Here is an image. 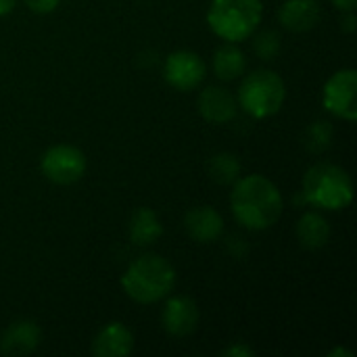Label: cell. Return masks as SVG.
<instances>
[{"label":"cell","mask_w":357,"mask_h":357,"mask_svg":"<svg viewBox=\"0 0 357 357\" xmlns=\"http://www.w3.org/2000/svg\"><path fill=\"white\" fill-rule=\"evenodd\" d=\"M161 322L167 335L178 337V339L188 337L199 326V307L190 297H184V295L172 297L163 307Z\"/></svg>","instance_id":"obj_9"},{"label":"cell","mask_w":357,"mask_h":357,"mask_svg":"<svg viewBox=\"0 0 357 357\" xmlns=\"http://www.w3.org/2000/svg\"><path fill=\"white\" fill-rule=\"evenodd\" d=\"M232 213L236 222L247 230H268L282 215V195L278 186L259 174L236 180L230 197Z\"/></svg>","instance_id":"obj_1"},{"label":"cell","mask_w":357,"mask_h":357,"mask_svg":"<svg viewBox=\"0 0 357 357\" xmlns=\"http://www.w3.org/2000/svg\"><path fill=\"white\" fill-rule=\"evenodd\" d=\"M347 15H345V19L341 21V29L343 31H347V33H354L356 31V15H354V10H345Z\"/></svg>","instance_id":"obj_23"},{"label":"cell","mask_w":357,"mask_h":357,"mask_svg":"<svg viewBox=\"0 0 357 357\" xmlns=\"http://www.w3.org/2000/svg\"><path fill=\"white\" fill-rule=\"evenodd\" d=\"M238 100L220 86H209L199 94V113L211 123H228L236 117Z\"/></svg>","instance_id":"obj_11"},{"label":"cell","mask_w":357,"mask_h":357,"mask_svg":"<svg viewBox=\"0 0 357 357\" xmlns=\"http://www.w3.org/2000/svg\"><path fill=\"white\" fill-rule=\"evenodd\" d=\"M333 4L341 10H356L357 0H333Z\"/></svg>","instance_id":"obj_24"},{"label":"cell","mask_w":357,"mask_h":357,"mask_svg":"<svg viewBox=\"0 0 357 357\" xmlns=\"http://www.w3.org/2000/svg\"><path fill=\"white\" fill-rule=\"evenodd\" d=\"M301 192L312 207L339 211L354 201V180L341 165L318 163L305 172Z\"/></svg>","instance_id":"obj_3"},{"label":"cell","mask_w":357,"mask_h":357,"mask_svg":"<svg viewBox=\"0 0 357 357\" xmlns=\"http://www.w3.org/2000/svg\"><path fill=\"white\" fill-rule=\"evenodd\" d=\"M278 17L291 31H310L318 25L322 8L318 0H284Z\"/></svg>","instance_id":"obj_14"},{"label":"cell","mask_w":357,"mask_h":357,"mask_svg":"<svg viewBox=\"0 0 357 357\" xmlns=\"http://www.w3.org/2000/svg\"><path fill=\"white\" fill-rule=\"evenodd\" d=\"M23 2L29 10H33L38 15H48L59 6L61 0H23Z\"/></svg>","instance_id":"obj_21"},{"label":"cell","mask_w":357,"mask_h":357,"mask_svg":"<svg viewBox=\"0 0 357 357\" xmlns=\"http://www.w3.org/2000/svg\"><path fill=\"white\" fill-rule=\"evenodd\" d=\"M337 356L351 357V351H345V349H335V351H331V354H328V357H337Z\"/></svg>","instance_id":"obj_26"},{"label":"cell","mask_w":357,"mask_h":357,"mask_svg":"<svg viewBox=\"0 0 357 357\" xmlns=\"http://www.w3.org/2000/svg\"><path fill=\"white\" fill-rule=\"evenodd\" d=\"M357 71L347 67L333 73L324 86L322 100L328 113L345 119L356 121L357 119Z\"/></svg>","instance_id":"obj_7"},{"label":"cell","mask_w":357,"mask_h":357,"mask_svg":"<svg viewBox=\"0 0 357 357\" xmlns=\"http://www.w3.org/2000/svg\"><path fill=\"white\" fill-rule=\"evenodd\" d=\"M261 15V0H211L207 23L218 38L236 44L257 31Z\"/></svg>","instance_id":"obj_4"},{"label":"cell","mask_w":357,"mask_h":357,"mask_svg":"<svg viewBox=\"0 0 357 357\" xmlns=\"http://www.w3.org/2000/svg\"><path fill=\"white\" fill-rule=\"evenodd\" d=\"M280 48H282V40H280V33L274 31V29H266V31H259L255 38H253V52L264 59V61H272L280 54Z\"/></svg>","instance_id":"obj_19"},{"label":"cell","mask_w":357,"mask_h":357,"mask_svg":"<svg viewBox=\"0 0 357 357\" xmlns=\"http://www.w3.org/2000/svg\"><path fill=\"white\" fill-rule=\"evenodd\" d=\"M15 4H17V0H0V17L8 15L15 8Z\"/></svg>","instance_id":"obj_25"},{"label":"cell","mask_w":357,"mask_h":357,"mask_svg":"<svg viewBox=\"0 0 357 357\" xmlns=\"http://www.w3.org/2000/svg\"><path fill=\"white\" fill-rule=\"evenodd\" d=\"M134 349V335L121 322H111L98 331L92 343V354L96 357H126Z\"/></svg>","instance_id":"obj_12"},{"label":"cell","mask_w":357,"mask_h":357,"mask_svg":"<svg viewBox=\"0 0 357 357\" xmlns=\"http://www.w3.org/2000/svg\"><path fill=\"white\" fill-rule=\"evenodd\" d=\"M287 98V86L282 77L270 69L249 73L238 88V105L255 119L276 115Z\"/></svg>","instance_id":"obj_5"},{"label":"cell","mask_w":357,"mask_h":357,"mask_svg":"<svg viewBox=\"0 0 357 357\" xmlns=\"http://www.w3.org/2000/svg\"><path fill=\"white\" fill-rule=\"evenodd\" d=\"M305 142H307V149L314 151V153L326 151L331 146V142H333V126L328 121H314L307 128Z\"/></svg>","instance_id":"obj_20"},{"label":"cell","mask_w":357,"mask_h":357,"mask_svg":"<svg viewBox=\"0 0 357 357\" xmlns=\"http://www.w3.org/2000/svg\"><path fill=\"white\" fill-rule=\"evenodd\" d=\"M161 234H163V224L153 209L140 207L134 211V215L130 220V238L134 245L149 247V245L157 243L161 238Z\"/></svg>","instance_id":"obj_16"},{"label":"cell","mask_w":357,"mask_h":357,"mask_svg":"<svg viewBox=\"0 0 357 357\" xmlns=\"http://www.w3.org/2000/svg\"><path fill=\"white\" fill-rule=\"evenodd\" d=\"M184 228L201 245L215 243L224 232V218L213 207H195L184 215Z\"/></svg>","instance_id":"obj_13"},{"label":"cell","mask_w":357,"mask_h":357,"mask_svg":"<svg viewBox=\"0 0 357 357\" xmlns=\"http://www.w3.org/2000/svg\"><path fill=\"white\" fill-rule=\"evenodd\" d=\"M42 341V331L33 320H15L0 335V354L27 356L36 351Z\"/></svg>","instance_id":"obj_10"},{"label":"cell","mask_w":357,"mask_h":357,"mask_svg":"<svg viewBox=\"0 0 357 357\" xmlns=\"http://www.w3.org/2000/svg\"><path fill=\"white\" fill-rule=\"evenodd\" d=\"M222 356L251 357V356H253V349H251V347H247V345H243V343H236V345H232V347L224 349V351H222Z\"/></svg>","instance_id":"obj_22"},{"label":"cell","mask_w":357,"mask_h":357,"mask_svg":"<svg viewBox=\"0 0 357 357\" xmlns=\"http://www.w3.org/2000/svg\"><path fill=\"white\" fill-rule=\"evenodd\" d=\"M297 238L303 249L316 251L331 241V224L318 211H307L297 222Z\"/></svg>","instance_id":"obj_15"},{"label":"cell","mask_w":357,"mask_h":357,"mask_svg":"<svg viewBox=\"0 0 357 357\" xmlns=\"http://www.w3.org/2000/svg\"><path fill=\"white\" fill-rule=\"evenodd\" d=\"M205 61L192 50H176L165 59L163 65L165 82L180 92H188L201 86V82L205 79Z\"/></svg>","instance_id":"obj_8"},{"label":"cell","mask_w":357,"mask_h":357,"mask_svg":"<svg viewBox=\"0 0 357 357\" xmlns=\"http://www.w3.org/2000/svg\"><path fill=\"white\" fill-rule=\"evenodd\" d=\"M176 287V268L161 255L146 253L132 261L121 276L123 293L142 305L165 299Z\"/></svg>","instance_id":"obj_2"},{"label":"cell","mask_w":357,"mask_h":357,"mask_svg":"<svg viewBox=\"0 0 357 357\" xmlns=\"http://www.w3.org/2000/svg\"><path fill=\"white\" fill-rule=\"evenodd\" d=\"M245 67H247L245 52L238 46H234V42L220 46L213 54V71L224 82L241 77L245 73Z\"/></svg>","instance_id":"obj_17"},{"label":"cell","mask_w":357,"mask_h":357,"mask_svg":"<svg viewBox=\"0 0 357 357\" xmlns=\"http://www.w3.org/2000/svg\"><path fill=\"white\" fill-rule=\"evenodd\" d=\"M209 178L222 186L232 184L241 176V161L234 153H215L207 163Z\"/></svg>","instance_id":"obj_18"},{"label":"cell","mask_w":357,"mask_h":357,"mask_svg":"<svg viewBox=\"0 0 357 357\" xmlns=\"http://www.w3.org/2000/svg\"><path fill=\"white\" fill-rule=\"evenodd\" d=\"M86 167H88L86 155L73 144H54L42 155L40 161V169L44 178L59 186H69L82 180Z\"/></svg>","instance_id":"obj_6"}]
</instances>
